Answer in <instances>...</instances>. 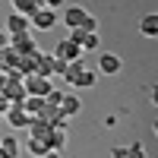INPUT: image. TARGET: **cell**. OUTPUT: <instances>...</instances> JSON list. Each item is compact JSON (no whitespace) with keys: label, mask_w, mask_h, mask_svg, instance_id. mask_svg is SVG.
<instances>
[{"label":"cell","mask_w":158,"mask_h":158,"mask_svg":"<svg viewBox=\"0 0 158 158\" xmlns=\"http://www.w3.org/2000/svg\"><path fill=\"white\" fill-rule=\"evenodd\" d=\"M22 85H25V92H29V95H35V98H44L51 89V79L48 76H38V73H25L22 76Z\"/></svg>","instance_id":"cell-1"},{"label":"cell","mask_w":158,"mask_h":158,"mask_svg":"<svg viewBox=\"0 0 158 158\" xmlns=\"http://www.w3.org/2000/svg\"><path fill=\"white\" fill-rule=\"evenodd\" d=\"M51 54H54L57 60H67V63H70V60H79V57H82V48H79L76 41H70V38H63Z\"/></svg>","instance_id":"cell-2"},{"label":"cell","mask_w":158,"mask_h":158,"mask_svg":"<svg viewBox=\"0 0 158 158\" xmlns=\"http://www.w3.org/2000/svg\"><path fill=\"white\" fill-rule=\"evenodd\" d=\"M25 130H29V136L44 139V142H48V136H51V130H54V127H51L41 114H32V117H29V127H25Z\"/></svg>","instance_id":"cell-3"},{"label":"cell","mask_w":158,"mask_h":158,"mask_svg":"<svg viewBox=\"0 0 158 158\" xmlns=\"http://www.w3.org/2000/svg\"><path fill=\"white\" fill-rule=\"evenodd\" d=\"M29 22L35 25V29H44V32H48L51 25L57 22V13H54V10H48V6H38L32 16H29Z\"/></svg>","instance_id":"cell-4"},{"label":"cell","mask_w":158,"mask_h":158,"mask_svg":"<svg viewBox=\"0 0 158 158\" xmlns=\"http://www.w3.org/2000/svg\"><path fill=\"white\" fill-rule=\"evenodd\" d=\"M10 48L16 51V54H32V51H38L32 32H22V35H10Z\"/></svg>","instance_id":"cell-5"},{"label":"cell","mask_w":158,"mask_h":158,"mask_svg":"<svg viewBox=\"0 0 158 158\" xmlns=\"http://www.w3.org/2000/svg\"><path fill=\"white\" fill-rule=\"evenodd\" d=\"M0 73H19V54H16L10 44L0 51ZM19 76H22V73H19Z\"/></svg>","instance_id":"cell-6"},{"label":"cell","mask_w":158,"mask_h":158,"mask_svg":"<svg viewBox=\"0 0 158 158\" xmlns=\"http://www.w3.org/2000/svg\"><path fill=\"white\" fill-rule=\"evenodd\" d=\"M111 158H146V149L142 142H130V146H114Z\"/></svg>","instance_id":"cell-7"},{"label":"cell","mask_w":158,"mask_h":158,"mask_svg":"<svg viewBox=\"0 0 158 158\" xmlns=\"http://www.w3.org/2000/svg\"><path fill=\"white\" fill-rule=\"evenodd\" d=\"M98 73L117 76V73H120V57H117V54H101L98 57Z\"/></svg>","instance_id":"cell-8"},{"label":"cell","mask_w":158,"mask_h":158,"mask_svg":"<svg viewBox=\"0 0 158 158\" xmlns=\"http://www.w3.org/2000/svg\"><path fill=\"white\" fill-rule=\"evenodd\" d=\"M29 16H22V13H13V16L6 19V35H22V32H29Z\"/></svg>","instance_id":"cell-9"},{"label":"cell","mask_w":158,"mask_h":158,"mask_svg":"<svg viewBox=\"0 0 158 158\" xmlns=\"http://www.w3.org/2000/svg\"><path fill=\"white\" fill-rule=\"evenodd\" d=\"M3 114H6L10 127H29V114H25V108H22V104H10Z\"/></svg>","instance_id":"cell-10"},{"label":"cell","mask_w":158,"mask_h":158,"mask_svg":"<svg viewBox=\"0 0 158 158\" xmlns=\"http://www.w3.org/2000/svg\"><path fill=\"white\" fill-rule=\"evenodd\" d=\"M35 73L38 76H54V54H44V51H38V63H35Z\"/></svg>","instance_id":"cell-11"},{"label":"cell","mask_w":158,"mask_h":158,"mask_svg":"<svg viewBox=\"0 0 158 158\" xmlns=\"http://www.w3.org/2000/svg\"><path fill=\"white\" fill-rule=\"evenodd\" d=\"M57 108H60V114H67V117H76L79 111H82V101H79L76 95H63Z\"/></svg>","instance_id":"cell-12"},{"label":"cell","mask_w":158,"mask_h":158,"mask_svg":"<svg viewBox=\"0 0 158 158\" xmlns=\"http://www.w3.org/2000/svg\"><path fill=\"white\" fill-rule=\"evenodd\" d=\"M85 16H89V13H85L82 6H70L67 13H63V22H67L70 29H76V25H82V22H85Z\"/></svg>","instance_id":"cell-13"},{"label":"cell","mask_w":158,"mask_h":158,"mask_svg":"<svg viewBox=\"0 0 158 158\" xmlns=\"http://www.w3.org/2000/svg\"><path fill=\"white\" fill-rule=\"evenodd\" d=\"M63 146H67V130L54 127V130H51V136H48V149H54V152H63Z\"/></svg>","instance_id":"cell-14"},{"label":"cell","mask_w":158,"mask_h":158,"mask_svg":"<svg viewBox=\"0 0 158 158\" xmlns=\"http://www.w3.org/2000/svg\"><path fill=\"white\" fill-rule=\"evenodd\" d=\"M139 29H142V35H149V38H155V35H158V16H155V13H149V16H142V22H139Z\"/></svg>","instance_id":"cell-15"},{"label":"cell","mask_w":158,"mask_h":158,"mask_svg":"<svg viewBox=\"0 0 158 158\" xmlns=\"http://www.w3.org/2000/svg\"><path fill=\"white\" fill-rule=\"evenodd\" d=\"M73 85H79V89H92V85H95V73H92V70H79V76L73 79Z\"/></svg>","instance_id":"cell-16"},{"label":"cell","mask_w":158,"mask_h":158,"mask_svg":"<svg viewBox=\"0 0 158 158\" xmlns=\"http://www.w3.org/2000/svg\"><path fill=\"white\" fill-rule=\"evenodd\" d=\"M22 108H25V114H41V108H44V98H35V95H29V98H25L22 101Z\"/></svg>","instance_id":"cell-17"},{"label":"cell","mask_w":158,"mask_h":158,"mask_svg":"<svg viewBox=\"0 0 158 158\" xmlns=\"http://www.w3.org/2000/svg\"><path fill=\"white\" fill-rule=\"evenodd\" d=\"M25 149H29L35 158H41L44 152H48V142L44 139H35V136H29V142H25Z\"/></svg>","instance_id":"cell-18"},{"label":"cell","mask_w":158,"mask_h":158,"mask_svg":"<svg viewBox=\"0 0 158 158\" xmlns=\"http://www.w3.org/2000/svg\"><path fill=\"white\" fill-rule=\"evenodd\" d=\"M13 6H16L13 13H22V16H32V13L38 10V3H35V0H13Z\"/></svg>","instance_id":"cell-19"},{"label":"cell","mask_w":158,"mask_h":158,"mask_svg":"<svg viewBox=\"0 0 158 158\" xmlns=\"http://www.w3.org/2000/svg\"><path fill=\"white\" fill-rule=\"evenodd\" d=\"M0 146H3V149H6V152H10L13 158H19V139L13 136V133H10V136H3V139H0Z\"/></svg>","instance_id":"cell-20"},{"label":"cell","mask_w":158,"mask_h":158,"mask_svg":"<svg viewBox=\"0 0 158 158\" xmlns=\"http://www.w3.org/2000/svg\"><path fill=\"white\" fill-rule=\"evenodd\" d=\"M79 70H82V57H79V60H70V63H67V73H63V79H67V82L73 85V79L79 76Z\"/></svg>","instance_id":"cell-21"},{"label":"cell","mask_w":158,"mask_h":158,"mask_svg":"<svg viewBox=\"0 0 158 158\" xmlns=\"http://www.w3.org/2000/svg\"><path fill=\"white\" fill-rule=\"evenodd\" d=\"M63 73H67V60H57L54 57V76H63Z\"/></svg>","instance_id":"cell-22"},{"label":"cell","mask_w":158,"mask_h":158,"mask_svg":"<svg viewBox=\"0 0 158 158\" xmlns=\"http://www.w3.org/2000/svg\"><path fill=\"white\" fill-rule=\"evenodd\" d=\"M95 25H98V22H95V16H85V22L79 25V29H85V32H95Z\"/></svg>","instance_id":"cell-23"},{"label":"cell","mask_w":158,"mask_h":158,"mask_svg":"<svg viewBox=\"0 0 158 158\" xmlns=\"http://www.w3.org/2000/svg\"><path fill=\"white\" fill-rule=\"evenodd\" d=\"M6 44H10V35H6V32H0V51H3Z\"/></svg>","instance_id":"cell-24"},{"label":"cell","mask_w":158,"mask_h":158,"mask_svg":"<svg viewBox=\"0 0 158 158\" xmlns=\"http://www.w3.org/2000/svg\"><path fill=\"white\" fill-rule=\"evenodd\" d=\"M41 158H63V155H60V152H54V149H48V152H44Z\"/></svg>","instance_id":"cell-25"}]
</instances>
